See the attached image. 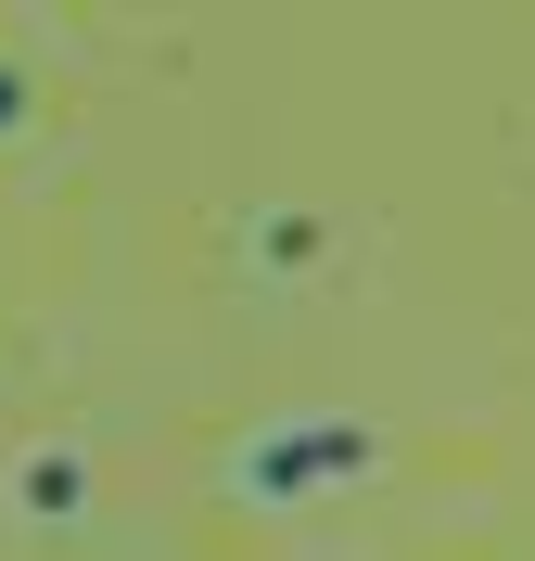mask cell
I'll use <instances>...</instances> for the list:
<instances>
[{
	"mask_svg": "<svg viewBox=\"0 0 535 561\" xmlns=\"http://www.w3.org/2000/svg\"><path fill=\"white\" fill-rule=\"evenodd\" d=\"M383 472V434L345 409H293V421H255L243 447H230V497L243 511H306V497H345Z\"/></svg>",
	"mask_w": 535,
	"mask_h": 561,
	"instance_id": "cell-1",
	"label": "cell"
},
{
	"mask_svg": "<svg viewBox=\"0 0 535 561\" xmlns=\"http://www.w3.org/2000/svg\"><path fill=\"white\" fill-rule=\"evenodd\" d=\"M0 497H13V524H90V447H65V434H51V447H26L13 459V472H0Z\"/></svg>",
	"mask_w": 535,
	"mask_h": 561,
	"instance_id": "cell-2",
	"label": "cell"
},
{
	"mask_svg": "<svg viewBox=\"0 0 535 561\" xmlns=\"http://www.w3.org/2000/svg\"><path fill=\"white\" fill-rule=\"evenodd\" d=\"M319 243H332V230H319L306 205H281V217H255V230H243V255H255L268 280H281V294H293L306 268H319Z\"/></svg>",
	"mask_w": 535,
	"mask_h": 561,
	"instance_id": "cell-3",
	"label": "cell"
},
{
	"mask_svg": "<svg viewBox=\"0 0 535 561\" xmlns=\"http://www.w3.org/2000/svg\"><path fill=\"white\" fill-rule=\"evenodd\" d=\"M26 128H38V77L0 65V140H26Z\"/></svg>",
	"mask_w": 535,
	"mask_h": 561,
	"instance_id": "cell-4",
	"label": "cell"
}]
</instances>
